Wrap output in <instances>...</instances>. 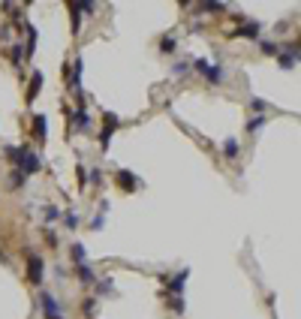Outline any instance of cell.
I'll list each match as a JSON object with an SVG mask.
<instances>
[{
    "label": "cell",
    "mask_w": 301,
    "mask_h": 319,
    "mask_svg": "<svg viewBox=\"0 0 301 319\" xmlns=\"http://www.w3.org/2000/svg\"><path fill=\"white\" fill-rule=\"evenodd\" d=\"M135 184H139V181H135L133 172H127V169L118 172V187H124V190H135Z\"/></svg>",
    "instance_id": "ba28073f"
},
{
    "label": "cell",
    "mask_w": 301,
    "mask_h": 319,
    "mask_svg": "<svg viewBox=\"0 0 301 319\" xmlns=\"http://www.w3.org/2000/svg\"><path fill=\"white\" fill-rule=\"evenodd\" d=\"M94 313H97V301L88 298V301H85V316H94Z\"/></svg>",
    "instance_id": "e0dca14e"
},
{
    "label": "cell",
    "mask_w": 301,
    "mask_h": 319,
    "mask_svg": "<svg viewBox=\"0 0 301 319\" xmlns=\"http://www.w3.org/2000/svg\"><path fill=\"white\" fill-rule=\"evenodd\" d=\"M45 132H48V121H45L42 115H36V118H34V136H36V142H45V139H48Z\"/></svg>",
    "instance_id": "52a82bcc"
},
{
    "label": "cell",
    "mask_w": 301,
    "mask_h": 319,
    "mask_svg": "<svg viewBox=\"0 0 301 319\" xmlns=\"http://www.w3.org/2000/svg\"><path fill=\"white\" fill-rule=\"evenodd\" d=\"M295 55H298V51H289V55H283V58H280V66H283V69H292V66H295Z\"/></svg>",
    "instance_id": "9a60e30c"
},
{
    "label": "cell",
    "mask_w": 301,
    "mask_h": 319,
    "mask_svg": "<svg viewBox=\"0 0 301 319\" xmlns=\"http://www.w3.org/2000/svg\"><path fill=\"white\" fill-rule=\"evenodd\" d=\"M9 181H12V187H21V184H24V175H21V172H12Z\"/></svg>",
    "instance_id": "ffe728a7"
},
{
    "label": "cell",
    "mask_w": 301,
    "mask_h": 319,
    "mask_svg": "<svg viewBox=\"0 0 301 319\" xmlns=\"http://www.w3.org/2000/svg\"><path fill=\"white\" fill-rule=\"evenodd\" d=\"M69 121H72L75 127H88V124H91V118H88V112H85V109H75V112H69Z\"/></svg>",
    "instance_id": "30bf717a"
},
{
    "label": "cell",
    "mask_w": 301,
    "mask_h": 319,
    "mask_svg": "<svg viewBox=\"0 0 301 319\" xmlns=\"http://www.w3.org/2000/svg\"><path fill=\"white\" fill-rule=\"evenodd\" d=\"M193 66L199 69L208 82H214V85H217V82H223V69H220V66H211L208 61H193Z\"/></svg>",
    "instance_id": "277c9868"
},
{
    "label": "cell",
    "mask_w": 301,
    "mask_h": 319,
    "mask_svg": "<svg viewBox=\"0 0 301 319\" xmlns=\"http://www.w3.org/2000/svg\"><path fill=\"white\" fill-rule=\"evenodd\" d=\"M244 36H256V33H259V24H256V21H253V24H247V28H244Z\"/></svg>",
    "instance_id": "7402d4cb"
},
{
    "label": "cell",
    "mask_w": 301,
    "mask_h": 319,
    "mask_svg": "<svg viewBox=\"0 0 301 319\" xmlns=\"http://www.w3.org/2000/svg\"><path fill=\"white\" fill-rule=\"evenodd\" d=\"M102 223H105V217H102V214H100V217H94V223H91V229L97 232V229H102Z\"/></svg>",
    "instance_id": "cb8c5ba5"
},
{
    "label": "cell",
    "mask_w": 301,
    "mask_h": 319,
    "mask_svg": "<svg viewBox=\"0 0 301 319\" xmlns=\"http://www.w3.org/2000/svg\"><path fill=\"white\" fill-rule=\"evenodd\" d=\"M91 181H94V184H100V181H102V172H100V169H94V172H91Z\"/></svg>",
    "instance_id": "484cf974"
},
{
    "label": "cell",
    "mask_w": 301,
    "mask_h": 319,
    "mask_svg": "<svg viewBox=\"0 0 301 319\" xmlns=\"http://www.w3.org/2000/svg\"><path fill=\"white\" fill-rule=\"evenodd\" d=\"M28 36H31L28 39V55H34V48H36V28L34 24H28Z\"/></svg>",
    "instance_id": "5bb4252c"
},
{
    "label": "cell",
    "mask_w": 301,
    "mask_h": 319,
    "mask_svg": "<svg viewBox=\"0 0 301 319\" xmlns=\"http://www.w3.org/2000/svg\"><path fill=\"white\" fill-rule=\"evenodd\" d=\"M39 88H42V72H34V75H31V91H28V102H34V99H36Z\"/></svg>",
    "instance_id": "9c48e42d"
},
{
    "label": "cell",
    "mask_w": 301,
    "mask_h": 319,
    "mask_svg": "<svg viewBox=\"0 0 301 319\" xmlns=\"http://www.w3.org/2000/svg\"><path fill=\"white\" fill-rule=\"evenodd\" d=\"M175 45H178V42H175L172 36H166V39L160 42V48H163V51H175Z\"/></svg>",
    "instance_id": "d6986e66"
},
{
    "label": "cell",
    "mask_w": 301,
    "mask_h": 319,
    "mask_svg": "<svg viewBox=\"0 0 301 319\" xmlns=\"http://www.w3.org/2000/svg\"><path fill=\"white\" fill-rule=\"evenodd\" d=\"M187 277H190L187 268H184L181 274H175V277H166V286H169V292H175V298H181V292H184V286H187Z\"/></svg>",
    "instance_id": "5b68a950"
},
{
    "label": "cell",
    "mask_w": 301,
    "mask_h": 319,
    "mask_svg": "<svg viewBox=\"0 0 301 319\" xmlns=\"http://www.w3.org/2000/svg\"><path fill=\"white\" fill-rule=\"evenodd\" d=\"M259 48H262L265 55H277V45H274V42H265V39L259 42Z\"/></svg>",
    "instance_id": "ac0fdd59"
},
{
    "label": "cell",
    "mask_w": 301,
    "mask_h": 319,
    "mask_svg": "<svg viewBox=\"0 0 301 319\" xmlns=\"http://www.w3.org/2000/svg\"><path fill=\"white\" fill-rule=\"evenodd\" d=\"M72 262L75 265H88V256H85V247L81 244H72Z\"/></svg>",
    "instance_id": "8fae6325"
},
{
    "label": "cell",
    "mask_w": 301,
    "mask_h": 319,
    "mask_svg": "<svg viewBox=\"0 0 301 319\" xmlns=\"http://www.w3.org/2000/svg\"><path fill=\"white\" fill-rule=\"evenodd\" d=\"M64 223H67V229H75V226H78V217H75V214H67Z\"/></svg>",
    "instance_id": "603a6c76"
},
{
    "label": "cell",
    "mask_w": 301,
    "mask_h": 319,
    "mask_svg": "<svg viewBox=\"0 0 301 319\" xmlns=\"http://www.w3.org/2000/svg\"><path fill=\"white\" fill-rule=\"evenodd\" d=\"M39 304H42V313H45V319H64V313H61V304H58V298H54L51 292H42V295H39Z\"/></svg>",
    "instance_id": "7a4b0ae2"
},
{
    "label": "cell",
    "mask_w": 301,
    "mask_h": 319,
    "mask_svg": "<svg viewBox=\"0 0 301 319\" xmlns=\"http://www.w3.org/2000/svg\"><path fill=\"white\" fill-rule=\"evenodd\" d=\"M78 277H81V283H97V277L88 265H78Z\"/></svg>",
    "instance_id": "7c38bea8"
},
{
    "label": "cell",
    "mask_w": 301,
    "mask_h": 319,
    "mask_svg": "<svg viewBox=\"0 0 301 319\" xmlns=\"http://www.w3.org/2000/svg\"><path fill=\"white\" fill-rule=\"evenodd\" d=\"M28 277H31V283H42V259L39 256L28 259Z\"/></svg>",
    "instance_id": "8992f818"
},
{
    "label": "cell",
    "mask_w": 301,
    "mask_h": 319,
    "mask_svg": "<svg viewBox=\"0 0 301 319\" xmlns=\"http://www.w3.org/2000/svg\"><path fill=\"white\" fill-rule=\"evenodd\" d=\"M15 163H18V172H21L24 178L42 169V157H39V154H34V151H28V148H18V157H15Z\"/></svg>",
    "instance_id": "6da1fadb"
},
{
    "label": "cell",
    "mask_w": 301,
    "mask_h": 319,
    "mask_svg": "<svg viewBox=\"0 0 301 319\" xmlns=\"http://www.w3.org/2000/svg\"><path fill=\"white\" fill-rule=\"evenodd\" d=\"M223 154H226L229 160L238 154V139H226V142H223Z\"/></svg>",
    "instance_id": "4fadbf2b"
},
{
    "label": "cell",
    "mask_w": 301,
    "mask_h": 319,
    "mask_svg": "<svg viewBox=\"0 0 301 319\" xmlns=\"http://www.w3.org/2000/svg\"><path fill=\"white\" fill-rule=\"evenodd\" d=\"M118 127V115H112V112H105L102 115V132H100V145L102 148H108V142H112V132Z\"/></svg>",
    "instance_id": "3957f363"
},
{
    "label": "cell",
    "mask_w": 301,
    "mask_h": 319,
    "mask_svg": "<svg viewBox=\"0 0 301 319\" xmlns=\"http://www.w3.org/2000/svg\"><path fill=\"white\" fill-rule=\"evenodd\" d=\"M253 109H256V112H262V109H268V102H262V99H253ZM262 115H265V112H262Z\"/></svg>",
    "instance_id": "d4e9b609"
},
{
    "label": "cell",
    "mask_w": 301,
    "mask_h": 319,
    "mask_svg": "<svg viewBox=\"0 0 301 319\" xmlns=\"http://www.w3.org/2000/svg\"><path fill=\"white\" fill-rule=\"evenodd\" d=\"M58 217H61V211H58V208H51V205H48V208H45V220H58Z\"/></svg>",
    "instance_id": "44dd1931"
},
{
    "label": "cell",
    "mask_w": 301,
    "mask_h": 319,
    "mask_svg": "<svg viewBox=\"0 0 301 319\" xmlns=\"http://www.w3.org/2000/svg\"><path fill=\"white\" fill-rule=\"evenodd\" d=\"M262 124H265V115H259V118H253V121L247 124V129H250V132H256V129L262 127Z\"/></svg>",
    "instance_id": "2e32d148"
}]
</instances>
